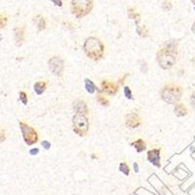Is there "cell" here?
<instances>
[{
  "label": "cell",
  "mask_w": 195,
  "mask_h": 195,
  "mask_svg": "<svg viewBox=\"0 0 195 195\" xmlns=\"http://www.w3.org/2000/svg\"><path fill=\"white\" fill-rule=\"evenodd\" d=\"M177 55H178V48L177 42L170 40L165 42L164 46L159 49L156 54L157 63L162 69H170L177 63Z\"/></svg>",
  "instance_id": "cell-1"
},
{
  "label": "cell",
  "mask_w": 195,
  "mask_h": 195,
  "mask_svg": "<svg viewBox=\"0 0 195 195\" xmlns=\"http://www.w3.org/2000/svg\"><path fill=\"white\" fill-rule=\"evenodd\" d=\"M83 50L86 56L93 61H100L104 56L103 43L101 39L94 36H90L85 40Z\"/></svg>",
  "instance_id": "cell-2"
},
{
  "label": "cell",
  "mask_w": 195,
  "mask_h": 195,
  "mask_svg": "<svg viewBox=\"0 0 195 195\" xmlns=\"http://www.w3.org/2000/svg\"><path fill=\"white\" fill-rule=\"evenodd\" d=\"M183 94V89L177 84L169 83L166 84L161 90V97L162 100L169 103V104H176L181 100V97Z\"/></svg>",
  "instance_id": "cell-3"
},
{
  "label": "cell",
  "mask_w": 195,
  "mask_h": 195,
  "mask_svg": "<svg viewBox=\"0 0 195 195\" xmlns=\"http://www.w3.org/2000/svg\"><path fill=\"white\" fill-rule=\"evenodd\" d=\"M93 0H71V3H70V10L72 15H74L77 19H81L90 14L93 10Z\"/></svg>",
  "instance_id": "cell-4"
},
{
  "label": "cell",
  "mask_w": 195,
  "mask_h": 195,
  "mask_svg": "<svg viewBox=\"0 0 195 195\" xmlns=\"http://www.w3.org/2000/svg\"><path fill=\"white\" fill-rule=\"evenodd\" d=\"M90 127L89 119L83 114L75 113L72 117V130L79 137H85L88 134Z\"/></svg>",
  "instance_id": "cell-5"
},
{
  "label": "cell",
  "mask_w": 195,
  "mask_h": 195,
  "mask_svg": "<svg viewBox=\"0 0 195 195\" xmlns=\"http://www.w3.org/2000/svg\"><path fill=\"white\" fill-rule=\"evenodd\" d=\"M19 126L22 132L23 139L26 145L30 146L37 143L39 140V136H38L37 131L33 127H31L28 123H25L24 121H19Z\"/></svg>",
  "instance_id": "cell-6"
},
{
  "label": "cell",
  "mask_w": 195,
  "mask_h": 195,
  "mask_svg": "<svg viewBox=\"0 0 195 195\" xmlns=\"http://www.w3.org/2000/svg\"><path fill=\"white\" fill-rule=\"evenodd\" d=\"M48 66H49L50 71L55 76H58V77L63 76L64 70H65V61L61 58L57 57V56L52 57L48 61Z\"/></svg>",
  "instance_id": "cell-7"
},
{
  "label": "cell",
  "mask_w": 195,
  "mask_h": 195,
  "mask_svg": "<svg viewBox=\"0 0 195 195\" xmlns=\"http://www.w3.org/2000/svg\"><path fill=\"white\" fill-rule=\"evenodd\" d=\"M101 88H102V93L108 95V96H115L118 91H119V84L117 82L114 81H110L105 79V80H103L101 83Z\"/></svg>",
  "instance_id": "cell-8"
},
{
  "label": "cell",
  "mask_w": 195,
  "mask_h": 195,
  "mask_svg": "<svg viewBox=\"0 0 195 195\" xmlns=\"http://www.w3.org/2000/svg\"><path fill=\"white\" fill-rule=\"evenodd\" d=\"M141 123H143V119H141L138 112H130L126 115L125 125L128 128L137 129L141 125Z\"/></svg>",
  "instance_id": "cell-9"
},
{
  "label": "cell",
  "mask_w": 195,
  "mask_h": 195,
  "mask_svg": "<svg viewBox=\"0 0 195 195\" xmlns=\"http://www.w3.org/2000/svg\"><path fill=\"white\" fill-rule=\"evenodd\" d=\"M146 158L149 163H151L154 167H161V149L152 148L146 152Z\"/></svg>",
  "instance_id": "cell-10"
},
{
  "label": "cell",
  "mask_w": 195,
  "mask_h": 195,
  "mask_svg": "<svg viewBox=\"0 0 195 195\" xmlns=\"http://www.w3.org/2000/svg\"><path fill=\"white\" fill-rule=\"evenodd\" d=\"M15 42L17 46H22L25 41V26L24 24H18L14 28Z\"/></svg>",
  "instance_id": "cell-11"
},
{
  "label": "cell",
  "mask_w": 195,
  "mask_h": 195,
  "mask_svg": "<svg viewBox=\"0 0 195 195\" xmlns=\"http://www.w3.org/2000/svg\"><path fill=\"white\" fill-rule=\"evenodd\" d=\"M73 109L75 113L78 114H83L86 115V116L89 114V108H88L86 102L82 100H77L73 103Z\"/></svg>",
  "instance_id": "cell-12"
},
{
  "label": "cell",
  "mask_w": 195,
  "mask_h": 195,
  "mask_svg": "<svg viewBox=\"0 0 195 195\" xmlns=\"http://www.w3.org/2000/svg\"><path fill=\"white\" fill-rule=\"evenodd\" d=\"M46 89H47V81L46 80H38L33 85V91L38 96L43 95V93L46 91Z\"/></svg>",
  "instance_id": "cell-13"
},
{
  "label": "cell",
  "mask_w": 195,
  "mask_h": 195,
  "mask_svg": "<svg viewBox=\"0 0 195 195\" xmlns=\"http://www.w3.org/2000/svg\"><path fill=\"white\" fill-rule=\"evenodd\" d=\"M174 112L176 114V116L182 117V116H185V115L188 113V110L187 108V106H185L183 103H176Z\"/></svg>",
  "instance_id": "cell-14"
},
{
  "label": "cell",
  "mask_w": 195,
  "mask_h": 195,
  "mask_svg": "<svg viewBox=\"0 0 195 195\" xmlns=\"http://www.w3.org/2000/svg\"><path fill=\"white\" fill-rule=\"evenodd\" d=\"M33 21H34L35 24H36L38 31H43V30L46 29V28H47L46 20H45V18H44L42 15H37L36 17L34 18Z\"/></svg>",
  "instance_id": "cell-15"
},
{
  "label": "cell",
  "mask_w": 195,
  "mask_h": 195,
  "mask_svg": "<svg viewBox=\"0 0 195 195\" xmlns=\"http://www.w3.org/2000/svg\"><path fill=\"white\" fill-rule=\"evenodd\" d=\"M131 145L134 146L136 148L138 153L144 152L145 150L146 149V144H145V141L143 139H139V140H137L135 141H133V143H131Z\"/></svg>",
  "instance_id": "cell-16"
},
{
  "label": "cell",
  "mask_w": 195,
  "mask_h": 195,
  "mask_svg": "<svg viewBox=\"0 0 195 195\" xmlns=\"http://www.w3.org/2000/svg\"><path fill=\"white\" fill-rule=\"evenodd\" d=\"M84 83H85V89L89 94H94L96 91H99L97 87L95 85V83L89 78H85L84 79ZM99 93H102L101 91H99Z\"/></svg>",
  "instance_id": "cell-17"
},
{
  "label": "cell",
  "mask_w": 195,
  "mask_h": 195,
  "mask_svg": "<svg viewBox=\"0 0 195 195\" xmlns=\"http://www.w3.org/2000/svg\"><path fill=\"white\" fill-rule=\"evenodd\" d=\"M136 26H137V33L140 37H147L149 35V31L145 25H140V20H136Z\"/></svg>",
  "instance_id": "cell-18"
},
{
  "label": "cell",
  "mask_w": 195,
  "mask_h": 195,
  "mask_svg": "<svg viewBox=\"0 0 195 195\" xmlns=\"http://www.w3.org/2000/svg\"><path fill=\"white\" fill-rule=\"evenodd\" d=\"M97 102L99 103L102 106H103V108H108V106L110 105V102L109 100L108 99V97H105L102 95H97Z\"/></svg>",
  "instance_id": "cell-19"
},
{
  "label": "cell",
  "mask_w": 195,
  "mask_h": 195,
  "mask_svg": "<svg viewBox=\"0 0 195 195\" xmlns=\"http://www.w3.org/2000/svg\"><path fill=\"white\" fill-rule=\"evenodd\" d=\"M128 17L129 19H132V20H140V13L137 12V10L135 8H129L128 9Z\"/></svg>",
  "instance_id": "cell-20"
},
{
  "label": "cell",
  "mask_w": 195,
  "mask_h": 195,
  "mask_svg": "<svg viewBox=\"0 0 195 195\" xmlns=\"http://www.w3.org/2000/svg\"><path fill=\"white\" fill-rule=\"evenodd\" d=\"M119 171L121 173H123L125 176H129L130 175V167L126 162H121L119 164Z\"/></svg>",
  "instance_id": "cell-21"
},
{
  "label": "cell",
  "mask_w": 195,
  "mask_h": 195,
  "mask_svg": "<svg viewBox=\"0 0 195 195\" xmlns=\"http://www.w3.org/2000/svg\"><path fill=\"white\" fill-rule=\"evenodd\" d=\"M161 7H162V10L163 11L169 12L170 10H172L173 5H172L171 1H169V0H164V1L162 2V4H161Z\"/></svg>",
  "instance_id": "cell-22"
},
{
  "label": "cell",
  "mask_w": 195,
  "mask_h": 195,
  "mask_svg": "<svg viewBox=\"0 0 195 195\" xmlns=\"http://www.w3.org/2000/svg\"><path fill=\"white\" fill-rule=\"evenodd\" d=\"M7 24H8V17L4 14L0 13V29L6 28Z\"/></svg>",
  "instance_id": "cell-23"
},
{
  "label": "cell",
  "mask_w": 195,
  "mask_h": 195,
  "mask_svg": "<svg viewBox=\"0 0 195 195\" xmlns=\"http://www.w3.org/2000/svg\"><path fill=\"white\" fill-rule=\"evenodd\" d=\"M124 96H125L126 99L128 100H134V96H133V93H132V90L130 89L129 86H125L124 87Z\"/></svg>",
  "instance_id": "cell-24"
},
{
  "label": "cell",
  "mask_w": 195,
  "mask_h": 195,
  "mask_svg": "<svg viewBox=\"0 0 195 195\" xmlns=\"http://www.w3.org/2000/svg\"><path fill=\"white\" fill-rule=\"evenodd\" d=\"M19 99H20V101L23 103V104H24V105H26V104H28L29 99H28V94H26L25 92H24V91L20 92Z\"/></svg>",
  "instance_id": "cell-25"
},
{
  "label": "cell",
  "mask_w": 195,
  "mask_h": 195,
  "mask_svg": "<svg viewBox=\"0 0 195 195\" xmlns=\"http://www.w3.org/2000/svg\"><path fill=\"white\" fill-rule=\"evenodd\" d=\"M140 63L141 64L140 66V70H141V72H145L146 73L147 72V70H148V67H147V64H146V61H144V60H141Z\"/></svg>",
  "instance_id": "cell-26"
},
{
  "label": "cell",
  "mask_w": 195,
  "mask_h": 195,
  "mask_svg": "<svg viewBox=\"0 0 195 195\" xmlns=\"http://www.w3.org/2000/svg\"><path fill=\"white\" fill-rule=\"evenodd\" d=\"M7 139V134L4 129H0V143H4Z\"/></svg>",
  "instance_id": "cell-27"
},
{
  "label": "cell",
  "mask_w": 195,
  "mask_h": 195,
  "mask_svg": "<svg viewBox=\"0 0 195 195\" xmlns=\"http://www.w3.org/2000/svg\"><path fill=\"white\" fill-rule=\"evenodd\" d=\"M41 145L44 149H46V150H49L51 148V143L48 140H42L41 141Z\"/></svg>",
  "instance_id": "cell-28"
},
{
  "label": "cell",
  "mask_w": 195,
  "mask_h": 195,
  "mask_svg": "<svg viewBox=\"0 0 195 195\" xmlns=\"http://www.w3.org/2000/svg\"><path fill=\"white\" fill-rule=\"evenodd\" d=\"M129 76V73H126L125 75H124L122 78H120L119 79V81L117 82L118 84H119V86H121V85H124V83H125V80H126V78Z\"/></svg>",
  "instance_id": "cell-29"
},
{
  "label": "cell",
  "mask_w": 195,
  "mask_h": 195,
  "mask_svg": "<svg viewBox=\"0 0 195 195\" xmlns=\"http://www.w3.org/2000/svg\"><path fill=\"white\" fill-rule=\"evenodd\" d=\"M190 104L192 105V108L195 109V93H193L190 96Z\"/></svg>",
  "instance_id": "cell-30"
},
{
  "label": "cell",
  "mask_w": 195,
  "mask_h": 195,
  "mask_svg": "<svg viewBox=\"0 0 195 195\" xmlns=\"http://www.w3.org/2000/svg\"><path fill=\"white\" fill-rule=\"evenodd\" d=\"M38 152H39V148H32V149H30L29 150V154L30 155H37L38 154Z\"/></svg>",
  "instance_id": "cell-31"
},
{
  "label": "cell",
  "mask_w": 195,
  "mask_h": 195,
  "mask_svg": "<svg viewBox=\"0 0 195 195\" xmlns=\"http://www.w3.org/2000/svg\"><path fill=\"white\" fill-rule=\"evenodd\" d=\"M51 1L54 3L56 6H59V7L63 6V0H51Z\"/></svg>",
  "instance_id": "cell-32"
},
{
  "label": "cell",
  "mask_w": 195,
  "mask_h": 195,
  "mask_svg": "<svg viewBox=\"0 0 195 195\" xmlns=\"http://www.w3.org/2000/svg\"><path fill=\"white\" fill-rule=\"evenodd\" d=\"M134 170H135L136 173H139V164L137 162L134 163Z\"/></svg>",
  "instance_id": "cell-33"
},
{
  "label": "cell",
  "mask_w": 195,
  "mask_h": 195,
  "mask_svg": "<svg viewBox=\"0 0 195 195\" xmlns=\"http://www.w3.org/2000/svg\"><path fill=\"white\" fill-rule=\"evenodd\" d=\"M192 31H195V22H194V24H192Z\"/></svg>",
  "instance_id": "cell-34"
},
{
  "label": "cell",
  "mask_w": 195,
  "mask_h": 195,
  "mask_svg": "<svg viewBox=\"0 0 195 195\" xmlns=\"http://www.w3.org/2000/svg\"><path fill=\"white\" fill-rule=\"evenodd\" d=\"M91 157H92L93 159H95V158H96V155H95V154H92V155H91Z\"/></svg>",
  "instance_id": "cell-35"
},
{
  "label": "cell",
  "mask_w": 195,
  "mask_h": 195,
  "mask_svg": "<svg viewBox=\"0 0 195 195\" xmlns=\"http://www.w3.org/2000/svg\"><path fill=\"white\" fill-rule=\"evenodd\" d=\"M191 2H192V4H194V6H195V0H191Z\"/></svg>",
  "instance_id": "cell-36"
},
{
  "label": "cell",
  "mask_w": 195,
  "mask_h": 195,
  "mask_svg": "<svg viewBox=\"0 0 195 195\" xmlns=\"http://www.w3.org/2000/svg\"><path fill=\"white\" fill-rule=\"evenodd\" d=\"M194 10H195V6H194Z\"/></svg>",
  "instance_id": "cell-37"
},
{
  "label": "cell",
  "mask_w": 195,
  "mask_h": 195,
  "mask_svg": "<svg viewBox=\"0 0 195 195\" xmlns=\"http://www.w3.org/2000/svg\"><path fill=\"white\" fill-rule=\"evenodd\" d=\"M0 35H1V34H0Z\"/></svg>",
  "instance_id": "cell-38"
}]
</instances>
